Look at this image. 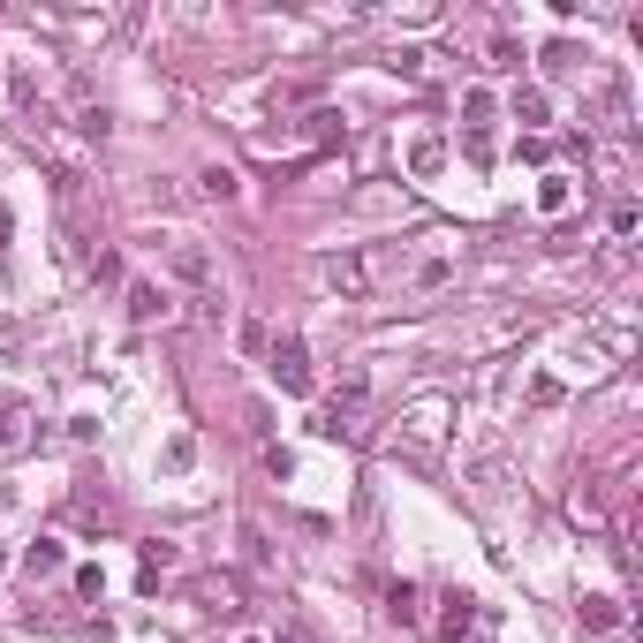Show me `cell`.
Returning <instances> with one entry per match:
<instances>
[{
	"instance_id": "52a82bcc",
	"label": "cell",
	"mask_w": 643,
	"mask_h": 643,
	"mask_svg": "<svg viewBox=\"0 0 643 643\" xmlns=\"http://www.w3.org/2000/svg\"><path fill=\"white\" fill-rule=\"evenodd\" d=\"M575 621H583V636H621V599L613 591H583V605H575Z\"/></svg>"
},
{
	"instance_id": "30bf717a",
	"label": "cell",
	"mask_w": 643,
	"mask_h": 643,
	"mask_svg": "<svg viewBox=\"0 0 643 643\" xmlns=\"http://www.w3.org/2000/svg\"><path fill=\"white\" fill-rule=\"evenodd\" d=\"M439 167H447V136L439 129H417L409 136V182H439Z\"/></svg>"
},
{
	"instance_id": "277c9868",
	"label": "cell",
	"mask_w": 643,
	"mask_h": 643,
	"mask_svg": "<svg viewBox=\"0 0 643 643\" xmlns=\"http://www.w3.org/2000/svg\"><path fill=\"white\" fill-rule=\"evenodd\" d=\"M455 273H462V257H455V251H425L409 273H401V288H409V296H439Z\"/></svg>"
},
{
	"instance_id": "8fae6325",
	"label": "cell",
	"mask_w": 643,
	"mask_h": 643,
	"mask_svg": "<svg viewBox=\"0 0 643 643\" xmlns=\"http://www.w3.org/2000/svg\"><path fill=\"white\" fill-rule=\"evenodd\" d=\"M575 197H583L575 174H560V167L538 174V213H545V220H568V213H575Z\"/></svg>"
},
{
	"instance_id": "d6986e66",
	"label": "cell",
	"mask_w": 643,
	"mask_h": 643,
	"mask_svg": "<svg viewBox=\"0 0 643 643\" xmlns=\"http://www.w3.org/2000/svg\"><path fill=\"white\" fill-rule=\"evenodd\" d=\"M484 53H492V69H514V61H522V45H514L508 31H492V39H484Z\"/></svg>"
},
{
	"instance_id": "7a4b0ae2",
	"label": "cell",
	"mask_w": 643,
	"mask_h": 643,
	"mask_svg": "<svg viewBox=\"0 0 643 643\" xmlns=\"http://www.w3.org/2000/svg\"><path fill=\"white\" fill-rule=\"evenodd\" d=\"M265 371H273V386H280V394H310V386H318L303 334H273V341H265Z\"/></svg>"
},
{
	"instance_id": "ba28073f",
	"label": "cell",
	"mask_w": 643,
	"mask_h": 643,
	"mask_svg": "<svg viewBox=\"0 0 643 643\" xmlns=\"http://www.w3.org/2000/svg\"><path fill=\"white\" fill-rule=\"evenodd\" d=\"M477 629V599L470 591H447V599H439V621H431V636L439 643H462Z\"/></svg>"
},
{
	"instance_id": "3957f363",
	"label": "cell",
	"mask_w": 643,
	"mask_h": 643,
	"mask_svg": "<svg viewBox=\"0 0 643 643\" xmlns=\"http://www.w3.org/2000/svg\"><path fill=\"white\" fill-rule=\"evenodd\" d=\"M122 303H129V326H174V288L167 280H129Z\"/></svg>"
},
{
	"instance_id": "6da1fadb",
	"label": "cell",
	"mask_w": 643,
	"mask_h": 643,
	"mask_svg": "<svg viewBox=\"0 0 643 643\" xmlns=\"http://www.w3.org/2000/svg\"><path fill=\"white\" fill-rule=\"evenodd\" d=\"M318 280H326L341 303H364L386 280V251H341V257H326V265H318Z\"/></svg>"
},
{
	"instance_id": "5bb4252c",
	"label": "cell",
	"mask_w": 643,
	"mask_h": 643,
	"mask_svg": "<svg viewBox=\"0 0 643 643\" xmlns=\"http://www.w3.org/2000/svg\"><path fill=\"white\" fill-rule=\"evenodd\" d=\"M492 114H500V99H492L484 84L462 91V136H492Z\"/></svg>"
},
{
	"instance_id": "ac0fdd59",
	"label": "cell",
	"mask_w": 643,
	"mask_h": 643,
	"mask_svg": "<svg viewBox=\"0 0 643 643\" xmlns=\"http://www.w3.org/2000/svg\"><path fill=\"white\" fill-rule=\"evenodd\" d=\"M583 61H591V53H575L568 39H553V45H545V69H553V76H568V69H583Z\"/></svg>"
},
{
	"instance_id": "9a60e30c",
	"label": "cell",
	"mask_w": 643,
	"mask_h": 643,
	"mask_svg": "<svg viewBox=\"0 0 643 643\" xmlns=\"http://www.w3.org/2000/svg\"><path fill=\"white\" fill-rule=\"evenodd\" d=\"M197 190H205L213 205H235V197H243V174L220 167V160H205V167H197Z\"/></svg>"
},
{
	"instance_id": "2e32d148",
	"label": "cell",
	"mask_w": 643,
	"mask_h": 643,
	"mask_svg": "<svg viewBox=\"0 0 643 643\" xmlns=\"http://www.w3.org/2000/svg\"><path fill=\"white\" fill-rule=\"evenodd\" d=\"M386 621L417 629V621H425V591H417V583H386Z\"/></svg>"
},
{
	"instance_id": "ffe728a7",
	"label": "cell",
	"mask_w": 643,
	"mask_h": 643,
	"mask_svg": "<svg viewBox=\"0 0 643 643\" xmlns=\"http://www.w3.org/2000/svg\"><path fill=\"white\" fill-rule=\"evenodd\" d=\"M235 341L251 348V356H265V341H273V334H265V326H257V318H243V334H235Z\"/></svg>"
},
{
	"instance_id": "4fadbf2b",
	"label": "cell",
	"mask_w": 643,
	"mask_h": 643,
	"mask_svg": "<svg viewBox=\"0 0 643 643\" xmlns=\"http://www.w3.org/2000/svg\"><path fill=\"white\" fill-rule=\"evenodd\" d=\"M174 568H182L174 545H160V538H152V545H136V583H144V591H160V575H174Z\"/></svg>"
},
{
	"instance_id": "9c48e42d",
	"label": "cell",
	"mask_w": 643,
	"mask_h": 643,
	"mask_svg": "<svg viewBox=\"0 0 643 643\" xmlns=\"http://www.w3.org/2000/svg\"><path fill=\"white\" fill-rule=\"evenodd\" d=\"M69 99H76V136H84V144H106V136H114V114H106V106L91 99V84H84V76L69 84Z\"/></svg>"
},
{
	"instance_id": "7c38bea8",
	"label": "cell",
	"mask_w": 643,
	"mask_h": 643,
	"mask_svg": "<svg viewBox=\"0 0 643 643\" xmlns=\"http://www.w3.org/2000/svg\"><path fill=\"white\" fill-rule=\"evenodd\" d=\"M16 568H23L31 583H39V575H61V568H69V545H61V538H31V545L16 553Z\"/></svg>"
},
{
	"instance_id": "5b68a950",
	"label": "cell",
	"mask_w": 643,
	"mask_h": 643,
	"mask_svg": "<svg viewBox=\"0 0 643 643\" xmlns=\"http://www.w3.org/2000/svg\"><path fill=\"white\" fill-rule=\"evenodd\" d=\"M167 273L182 280V288L213 296V257H205V243H174V251H167Z\"/></svg>"
},
{
	"instance_id": "8992f818",
	"label": "cell",
	"mask_w": 643,
	"mask_h": 643,
	"mask_svg": "<svg viewBox=\"0 0 643 643\" xmlns=\"http://www.w3.org/2000/svg\"><path fill=\"white\" fill-rule=\"evenodd\" d=\"M508 114L522 122V136H545V129H553V91H545V84H522L508 99Z\"/></svg>"
},
{
	"instance_id": "44dd1931",
	"label": "cell",
	"mask_w": 643,
	"mask_h": 643,
	"mask_svg": "<svg viewBox=\"0 0 643 643\" xmlns=\"http://www.w3.org/2000/svg\"><path fill=\"white\" fill-rule=\"evenodd\" d=\"M8 568H16V553H8V545H0V575H8Z\"/></svg>"
},
{
	"instance_id": "e0dca14e",
	"label": "cell",
	"mask_w": 643,
	"mask_h": 643,
	"mask_svg": "<svg viewBox=\"0 0 643 643\" xmlns=\"http://www.w3.org/2000/svg\"><path fill=\"white\" fill-rule=\"evenodd\" d=\"M605 227H613V243H629V235H636V227H643L636 197H621V205H613V220H605Z\"/></svg>"
},
{
	"instance_id": "7402d4cb",
	"label": "cell",
	"mask_w": 643,
	"mask_h": 643,
	"mask_svg": "<svg viewBox=\"0 0 643 643\" xmlns=\"http://www.w3.org/2000/svg\"><path fill=\"white\" fill-rule=\"evenodd\" d=\"M251 643H296V636H251Z\"/></svg>"
}]
</instances>
